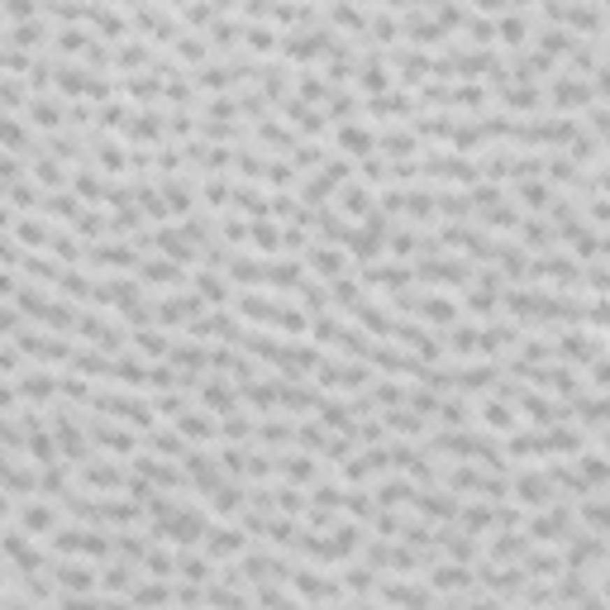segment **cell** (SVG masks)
Instances as JSON below:
<instances>
[{
    "label": "cell",
    "mask_w": 610,
    "mask_h": 610,
    "mask_svg": "<svg viewBox=\"0 0 610 610\" xmlns=\"http://www.w3.org/2000/svg\"><path fill=\"white\" fill-rule=\"evenodd\" d=\"M20 391H24V396H34V400H48V396H53V382H48V372H29Z\"/></svg>",
    "instance_id": "1"
},
{
    "label": "cell",
    "mask_w": 610,
    "mask_h": 610,
    "mask_svg": "<svg viewBox=\"0 0 610 610\" xmlns=\"http://www.w3.org/2000/svg\"><path fill=\"white\" fill-rule=\"evenodd\" d=\"M133 606H172V591H167V586H138V591H133Z\"/></svg>",
    "instance_id": "2"
},
{
    "label": "cell",
    "mask_w": 610,
    "mask_h": 610,
    "mask_svg": "<svg viewBox=\"0 0 610 610\" xmlns=\"http://www.w3.org/2000/svg\"><path fill=\"white\" fill-rule=\"evenodd\" d=\"M53 510H48V505H29L24 510V530H53Z\"/></svg>",
    "instance_id": "3"
},
{
    "label": "cell",
    "mask_w": 610,
    "mask_h": 610,
    "mask_svg": "<svg viewBox=\"0 0 610 610\" xmlns=\"http://www.w3.org/2000/svg\"><path fill=\"white\" fill-rule=\"evenodd\" d=\"M481 420H486V425H491V429H510V425H515V415H510L505 405H496V400H491V405L481 410Z\"/></svg>",
    "instance_id": "4"
},
{
    "label": "cell",
    "mask_w": 610,
    "mask_h": 610,
    "mask_svg": "<svg viewBox=\"0 0 610 610\" xmlns=\"http://www.w3.org/2000/svg\"><path fill=\"white\" fill-rule=\"evenodd\" d=\"M196 291L205 296V300H229V291H224V286L215 282L210 272H201V277H196Z\"/></svg>",
    "instance_id": "5"
},
{
    "label": "cell",
    "mask_w": 610,
    "mask_h": 610,
    "mask_svg": "<svg viewBox=\"0 0 610 610\" xmlns=\"http://www.w3.org/2000/svg\"><path fill=\"white\" fill-rule=\"evenodd\" d=\"M53 248H57V258H62V263H77V258H81V243L72 239V234H57Z\"/></svg>",
    "instance_id": "6"
},
{
    "label": "cell",
    "mask_w": 610,
    "mask_h": 610,
    "mask_svg": "<svg viewBox=\"0 0 610 610\" xmlns=\"http://www.w3.org/2000/svg\"><path fill=\"white\" fill-rule=\"evenodd\" d=\"M368 205H372V201H368V191H363V186H348V196H344V210H348V215H363Z\"/></svg>",
    "instance_id": "7"
},
{
    "label": "cell",
    "mask_w": 610,
    "mask_h": 610,
    "mask_svg": "<svg viewBox=\"0 0 610 610\" xmlns=\"http://www.w3.org/2000/svg\"><path fill=\"white\" fill-rule=\"evenodd\" d=\"M310 258H315V267L324 272V277H334V272L344 267V258H339V253H324V248H319V253H310Z\"/></svg>",
    "instance_id": "8"
},
{
    "label": "cell",
    "mask_w": 610,
    "mask_h": 610,
    "mask_svg": "<svg viewBox=\"0 0 610 610\" xmlns=\"http://www.w3.org/2000/svg\"><path fill=\"white\" fill-rule=\"evenodd\" d=\"M20 239L24 243H48V229H43L38 219H24V224H20Z\"/></svg>",
    "instance_id": "9"
},
{
    "label": "cell",
    "mask_w": 610,
    "mask_h": 610,
    "mask_svg": "<svg viewBox=\"0 0 610 610\" xmlns=\"http://www.w3.org/2000/svg\"><path fill=\"white\" fill-rule=\"evenodd\" d=\"M138 348L153 358V353H162V348H167V339H162V334H138Z\"/></svg>",
    "instance_id": "10"
},
{
    "label": "cell",
    "mask_w": 610,
    "mask_h": 610,
    "mask_svg": "<svg viewBox=\"0 0 610 610\" xmlns=\"http://www.w3.org/2000/svg\"><path fill=\"white\" fill-rule=\"evenodd\" d=\"M472 610H501V606H496V601H477Z\"/></svg>",
    "instance_id": "11"
}]
</instances>
